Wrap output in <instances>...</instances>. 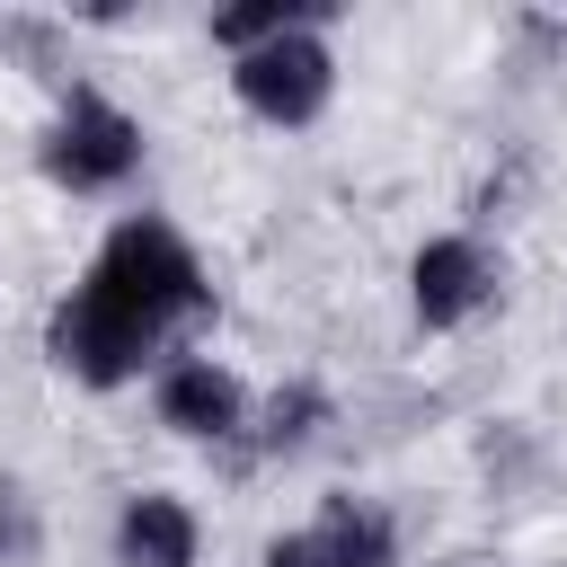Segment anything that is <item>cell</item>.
<instances>
[{
  "instance_id": "cell-2",
  "label": "cell",
  "mask_w": 567,
  "mask_h": 567,
  "mask_svg": "<svg viewBox=\"0 0 567 567\" xmlns=\"http://www.w3.org/2000/svg\"><path fill=\"white\" fill-rule=\"evenodd\" d=\"M133 159H142V124H133V115H115L106 97H71V115L44 133V168H53L71 195L115 186Z\"/></svg>"
},
{
  "instance_id": "cell-4",
  "label": "cell",
  "mask_w": 567,
  "mask_h": 567,
  "mask_svg": "<svg viewBox=\"0 0 567 567\" xmlns=\"http://www.w3.org/2000/svg\"><path fill=\"white\" fill-rule=\"evenodd\" d=\"M381 558H390L381 514H372V505H354V496H337L310 532L275 540V558H266V567H381Z\"/></svg>"
},
{
  "instance_id": "cell-7",
  "label": "cell",
  "mask_w": 567,
  "mask_h": 567,
  "mask_svg": "<svg viewBox=\"0 0 567 567\" xmlns=\"http://www.w3.org/2000/svg\"><path fill=\"white\" fill-rule=\"evenodd\" d=\"M159 416H168L177 434H230V425H239V381H230L221 363H177V372L159 381Z\"/></svg>"
},
{
  "instance_id": "cell-5",
  "label": "cell",
  "mask_w": 567,
  "mask_h": 567,
  "mask_svg": "<svg viewBox=\"0 0 567 567\" xmlns=\"http://www.w3.org/2000/svg\"><path fill=\"white\" fill-rule=\"evenodd\" d=\"M478 292H487V257H478L470 239H434V248L416 257V319H425V328L470 319Z\"/></svg>"
},
{
  "instance_id": "cell-3",
  "label": "cell",
  "mask_w": 567,
  "mask_h": 567,
  "mask_svg": "<svg viewBox=\"0 0 567 567\" xmlns=\"http://www.w3.org/2000/svg\"><path fill=\"white\" fill-rule=\"evenodd\" d=\"M230 89H239L266 124H310V115L328 106V53H319V35H310V27H301V35H275V44L239 53Z\"/></svg>"
},
{
  "instance_id": "cell-1",
  "label": "cell",
  "mask_w": 567,
  "mask_h": 567,
  "mask_svg": "<svg viewBox=\"0 0 567 567\" xmlns=\"http://www.w3.org/2000/svg\"><path fill=\"white\" fill-rule=\"evenodd\" d=\"M195 301H204V275L186 239L168 221H124L80 275V292L53 310V363L80 381H124Z\"/></svg>"
},
{
  "instance_id": "cell-6",
  "label": "cell",
  "mask_w": 567,
  "mask_h": 567,
  "mask_svg": "<svg viewBox=\"0 0 567 567\" xmlns=\"http://www.w3.org/2000/svg\"><path fill=\"white\" fill-rule=\"evenodd\" d=\"M115 558L124 567H195V523L177 496H133L115 523Z\"/></svg>"
},
{
  "instance_id": "cell-8",
  "label": "cell",
  "mask_w": 567,
  "mask_h": 567,
  "mask_svg": "<svg viewBox=\"0 0 567 567\" xmlns=\"http://www.w3.org/2000/svg\"><path fill=\"white\" fill-rule=\"evenodd\" d=\"M301 27H310L301 0H266V9H230V18H213V35L239 44V53H257V44H275V35H301Z\"/></svg>"
}]
</instances>
